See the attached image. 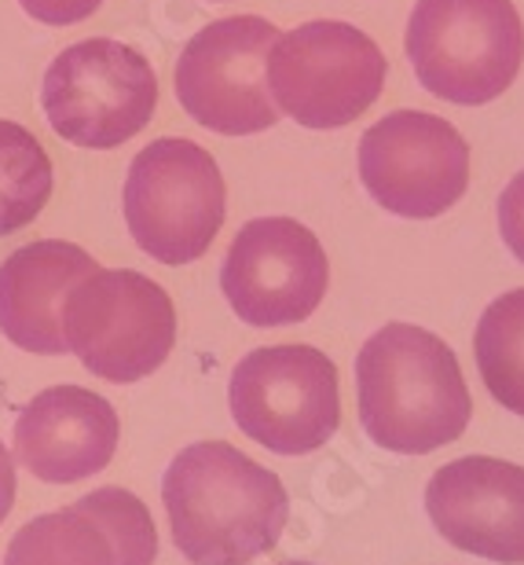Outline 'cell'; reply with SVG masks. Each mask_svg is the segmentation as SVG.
<instances>
[{"mask_svg": "<svg viewBox=\"0 0 524 565\" xmlns=\"http://www.w3.org/2000/svg\"><path fill=\"white\" fill-rule=\"evenodd\" d=\"M162 503L191 565H249L279 544L290 518L282 481L227 440H199L169 462Z\"/></svg>", "mask_w": 524, "mask_h": 565, "instance_id": "obj_1", "label": "cell"}, {"mask_svg": "<svg viewBox=\"0 0 524 565\" xmlns=\"http://www.w3.org/2000/svg\"><path fill=\"white\" fill-rule=\"evenodd\" d=\"M360 423L396 456H426L470 426L473 401L451 345L415 323H385L356 356Z\"/></svg>", "mask_w": 524, "mask_h": 565, "instance_id": "obj_2", "label": "cell"}, {"mask_svg": "<svg viewBox=\"0 0 524 565\" xmlns=\"http://www.w3.org/2000/svg\"><path fill=\"white\" fill-rule=\"evenodd\" d=\"M404 44L426 93L455 107H484L514 85L524 22L514 0H418Z\"/></svg>", "mask_w": 524, "mask_h": 565, "instance_id": "obj_3", "label": "cell"}, {"mask_svg": "<svg viewBox=\"0 0 524 565\" xmlns=\"http://www.w3.org/2000/svg\"><path fill=\"white\" fill-rule=\"evenodd\" d=\"M125 224L136 246L162 265H191L221 235L227 191L216 158L184 137L151 140L129 162Z\"/></svg>", "mask_w": 524, "mask_h": 565, "instance_id": "obj_4", "label": "cell"}, {"mask_svg": "<svg viewBox=\"0 0 524 565\" xmlns=\"http://www.w3.org/2000/svg\"><path fill=\"white\" fill-rule=\"evenodd\" d=\"M268 93L304 129H341L378 104L389 63L352 22L312 19L271 44Z\"/></svg>", "mask_w": 524, "mask_h": 565, "instance_id": "obj_5", "label": "cell"}, {"mask_svg": "<svg viewBox=\"0 0 524 565\" xmlns=\"http://www.w3.org/2000/svg\"><path fill=\"white\" fill-rule=\"evenodd\" d=\"M63 342L93 375L118 386L140 382L173 353V298L132 268H96L66 294Z\"/></svg>", "mask_w": 524, "mask_h": 565, "instance_id": "obj_6", "label": "cell"}, {"mask_svg": "<svg viewBox=\"0 0 524 565\" xmlns=\"http://www.w3.org/2000/svg\"><path fill=\"white\" fill-rule=\"evenodd\" d=\"M41 107L66 143L110 151L151 126L158 110L154 66L132 44L110 38L77 41L52 60Z\"/></svg>", "mask_w": 524, "mask_h": 565, "instance_id": "obj_7", "label": "cell"}, {"mask_svg": "<svg viewBox=\"0 0 524 565\" xmlns=\"http://www.w3.org/2000/svg\"><path fill=\"white\" fill-rule=\"evenodd\" d=\"M232 419L276 456H309L341 423L338 367L312 345L254 349L232 371Z\"/></svg>", "mask_w": 524, "mask_h": 565, "instance_id": "obj_8", "label": "cell"}, {"mask_svg": "<svg viewBox=\"0 0 524 565\" xmlns=\"http://www.w3.org/2000/svg\"><path fill=\"white\" fill-rule=\"evenodd\" d=\"M279 26L260 15H232L202 26L177 60V99L216 137H257L282 118L268 93V52Z\"/></svg>", "mask_w": 524, "mask_h": 565, "instance_id": "obj_9", "label": "cell"}, {"mask_svg": "<svg viewBox=\"0 0 524 565\" xmlns=\"http://www.w3.org/2000/svg\"><path fill=\"white\" fill-rule=\"evenodd\" d=\"M360 180L382 210L432 221L470 188V143L451 121L426 110H393L363 132Z\"/></svg>", "mask_w": 524, "mask_h": 565, "instance_id": "obj_10", "label": "cell"}, {"mask_svg": "<svg viewBox=\"0 0 524 565\" xmlns=\"http://www.w3.org/2000/svg\"><path fill=\"white\" fill-rule=\"evenodd\" d=\"M330 265L323 243L293 217L246 221L221 265V287L249 327L301 323L327 298Z\"/></svg>", "mask_w": 524, "mask_h": 565, "instance_id": "obj_11", "label": "cell"}, {"mask_svg": "<svg viewBox=\"0 0 524 565\" xmlns=\"http://www.w3.org/2000/svg\"><path fill=\"white\" fill-rule=\"evenodd\" d=\"M426 511L451 547L488 562L524 565V467L466 456L432 473Z\"/></svg>", "mask_w": 524, "mask_h": 565, "instance_id": "obj_12", "label": "cell"}, {"mask_svg": "<svg viewBox=\"0 0 524 565\" xmlns=\"http://www.w3.org/2000/svg\"><path fill=\"white\" fill-rule=\"evenodd\" d=\"M118 412L85 386L38 393L15 419V459L44 484L93 478L118 451Z\"/></svg>", "mask_w": 524, "mask_h": 565, "instance_id": "obj_13", "label": "cell"}, {"mask_svg": "<svg viewBox=\"0 0 524 565\" xmlns=\"http://www.w3.org/2000/svg\"><path fill=\"white\" fill-rule=\"evenodd\" d=\"M96 268L93 254L63 239H41L8 254L0 265V331L8 342L38 356L66 353L63 301Z\"/></svg>", "mask_w": 524, "mask_h": 565, "instance_id": "obj_14", "label": "cell"}, {"mask_svg": "<svg viewBox=\"0 0 524 565\" xmlns=\"http://www.w3.org/2000/svg\"><path fill=\"white\" fill-rule=\"evenodd\" d=\"M473 353L488 393L524 419V287L495 298L481 312Z\"/></svg>", "mask_w": 524, "mask_h": 565, "instance_id": "obj_15", "label": "cell"}, {"mask_svg": "<svg viewBox=\"0 0 524 565\" xmlns=\"http://www.w3.org/2000/svg\"><path fill=\"white\" fill-rule=\"evenodd\" d=\"M55 188L52 158L19 121L0 118V235L22 232L41 217Z\"/></svg>", "mask_w": 524, "mask_h": 565, "instance_id": "obj_16", "label": "cell"}, {"mask_svg": "<svg viewBox=\"0 0 524 565\" xmlns=\"http://www.w3.org/2000/svg\"><path fill=\"white\" fill-rule=\"evenodd\" d=\"M4 565H114V547L93 518L66 507L22 525L11 536Z\"/></svg>", "mask_w": 524, "mask_h": 565, "instance_id": "obj_17", "label": "cell"}, {"mask_svg": "<svg viewBox=\"0 0 524 565\" xmlns=\"http://www.w3.org/2000/svg\"><path fill=\"white\" fill-rule=\"evenodd\" d=\"M74 511L88 514L107 533L114 547V565H154L158 533L140 495H132L129 489H96L82 495L74 503Z\"/></svg>", "mask_w": 524, "mask_h": 565, "instance_id": "obj_18", "label": "cell"}, {"mask_svg": "<svg viewBox=\"0 0 524 565\" xmlns=\"http://www.w3.org/2000/svg\"><path fill=\"white\" fill-rule=\"evenodd\" d=\"M499 235H503L506 250L524 265V169L499 195Z\"/></svg>", "mask_w": 524, "mask_h": 565, "instance_id": "obj_19", "label": "cell"}, {"mask_svg": "<svg viewBox=\"0 0 524 565\" xmlns=\"http://www.w3.org/2000/svg\"><path fill=\"white\" fill-rule=\"evenodd\" d=\"M19 4L44 26H74V22L93 19L104 0H19Z\"/></svg>", "mask_w": 524, "mask_h": 565, "instance_id": "obj_20", "label": "cell"}, {"mask_svg": "<svg viewBox=\"0 0 524 565\" xmlns=\"http://www.w3.org/2000/svg\"><path fill=\"white\" fill-rule=\"evenodd\" d=\"M11 503H15V459L0 440V525L11 514Z\"/></svg>", "mask_w": 524, "mask_h": 565, "instance_id": "obj_21", "label": "cell"}, {"mask_svg": "<svg viewBox=\"0 0 524 565\" xmlns=\"http://www.w3.org/2000/svg\"><path fill=\"white\" fill-rule=\"evenodd\" d=\"M279 565H309V562H279Z\"/></svg>", "mask_w": 524, "mask_h": 565, "instance_id": "obj_22", "label": "cell"}]
</instances>
